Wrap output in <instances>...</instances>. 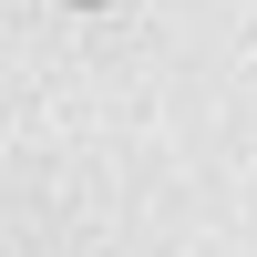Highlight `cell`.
Listing matches in <instances>:
<instances>
[{"mask_svg":"<svg viewBox=\"0 0 257 257\" xmlns=\"http://www.w3.org/2000/svg\"><path fill=\"white\" fill-rule=\"evenodd\" d=\"M82 11H93V0H82Z\"/></svg>","mask_w":257,"mask_h":257,"instance_id":"obj_1","label":"cell"}]
</instances>
